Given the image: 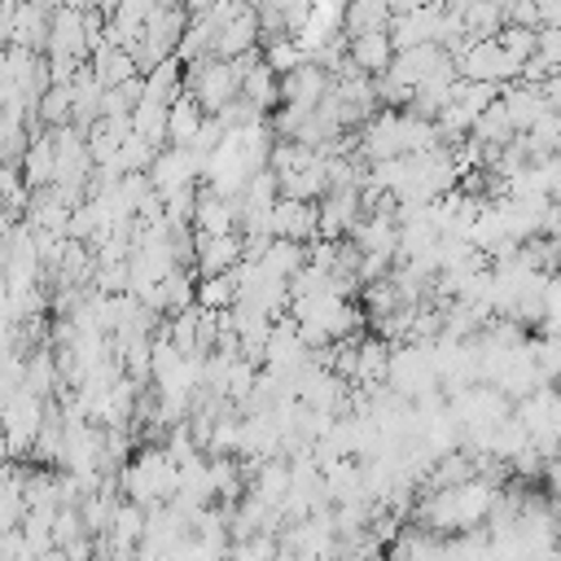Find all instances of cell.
I'll use <instances>...</instances> for the list:
<instances>
[{"label": "cell", "instance_id": "1", "mask_svg": "<svg viewBox=\"0 0 561 561\" xmlns=\"http://www.w3.org/2000/svg\"><path fill=\"white\" fill-rule=\"evenodd\" d=\"M456 70H460V79L495 83V88H504V83H513V79L522 75V66H517L495 39H473V44L456 57Z\"/></svg>", "mask_w": 561, "mask_h": 561}, {"label": "cell", "instance_id": "2", "mask_svg": "<svg viewBox=\"0 0 561 561\" xmlns=\"http://www.w3.org/2000/svg\"><path fill=\"white\" fill-rule=\"evenodd\" d=\"M333 88V75L320 66V61H302L298 70L280 75V105L298 110V114H311Z\"/></svg>", "mask_w": 561, "mask_h": 561}, {"label": "cell", "instance_id": "3", "mask_svg": "<svg viewBox=\"0 0 561 561\" xmlns=\"http://www.w3.org/2000/svg\"><path fill=\"white\" fill-rule=\"evenodd\" d=\"M202 167H206V158H197L193 149L167 145V149H158V158H153V167H149V180H153V188H158L162 197H171V193L188 188V184L202 175Z\"/></svg>", "mask_w": 561, "mask_h": 561}, {"label": "cell", "instance_id": "4", "mask_svg": "<svg viewBox=\"0 0 561 561\" xmlns=\"http://www.w3.org/2000/svg\"><path fill=\"white\" fill-rule=\"evenodd\" d=\"M241 263H245V241H241V232H224V237L197 232V250H193L197 276H224V272H237Z\"/></svg>", "mask_w": 561, "mask_h": 561}, {"label": "cell", "instance_id": "5", "mask_svg": "<svg viewBox=\"0 0 561 561\" xmlns=\"http://www.w3.org/2000/svg\"><path fill=\"white\" fill-rule=\"evenodd\" d=\"M267 232L280 237V241H316L320 232V210L316 202H294V197H280L272 206V219H267Z\"/></svg>", "mask_w": 561, "mask_h": 561}, {"label": "cell", "instance_id": "6", "mask_svg": "<svg viewBox=\"0 0 561 561\" xmlns=\"http://www.w3.org/2000/svg\"><path fill=\"white\" fill-rule=\"evenodd\" d=\"M346 61H351L359 75H368V79L386 75V70H390V61H394V44H390V31H364V35H351Z\"/></svg>", "mask_w": 561, "mask_h": 561}, {"label": "cell", "instance_id": "7", "mask_svg": "<svg viewBox=\"0 0 561 561\" xmlns=\"http://www.w3.org/2000/svg\"><path fill=\"white\" fill-rule=\"evenodd\" d=\"M53 180H57V140L48 127H39V136L26 145V158H22V184L53 188Z\"/></svg>", "mask_w": 561, "mask_h": 561}, {"label": "cell", "instance_id": "8", "mask_svg": "<svg viewBox=\"0 0 561 561\" xmlns=\"http://www.w3.org/2000/svg\"><path fill=\"white\" fill-rule=\"evenodd\" d=\"M88 66H92V75H96V83H101V88H123L127 79H136V75H140L136 57H131L127 48H114V44H101V48L88 57Z\"/></svg>", "mask_w": 561, "mask_h": 561}, {"label": "cell", "instance_id": "9", "mask_svg": "<svg viewBox=\"0 0 561 561\" xmlns=\"http://www.w3.org/2000/svg\"><path fill=\"white\" fill-rule=\"evenodd\" d=\"M206 118H210V114L197 105V96H188V92H184V96H175V101H171V110H167V140L188 149V145L197 140V131L206 127Z\"/></svg>", "mask_w": 561, "mask_h": 561}, {"label": "cell", "instance_id": "10", "mask_svg": "<svg viewBox=\"0 0 561 561\" xmlns=\"http://www.w3.org/2000/svg\"><path fill=\"white\" fill-rule=\"evenodd\" d=\"M241 101L254 105V110L267 118V110L280 105V75H276L267 61H254V66L245 70V79H241Z\"/></svg>", "mask_w": 561, "mask_h": 561}, {"label": "cell", "instance_id": "11", "mask_svg": "<svg viewBox=\"0 0 561 561\" xmlns=\"http://www.w3.org/2000/svg\"><path fill=\"white\" fill-rule=\"evenodd\" d=\"M193 228L206 232V237H224V232H237V206L219 193H197V210H193Z\"/></svg>", "mask_w": 561, "mask_h": 561}, {"label": "cell", "instance_id": "12", "mask_svg": "<svg viewBox=\"0 0 561 561\" xmlns=\"http://www.w3.org/2000/svg\"><path fill=\"white\" fill-rule=\"evenodd\" d=\"M145 96H149V101H162V105H171L175 96H184V61H180V57L158 61V66L145 75Z\"/></svg>", "mask_w": 561, "mask_h": 561}, {"label": "cell", "instance_id": "13", "mask_svg": "<svg viewBox=\"0 0 561 561\" xmlns=\"http://www.w3.org/2000/svg\"><path fill=\"white\" fill-rule=\"evenodd\" d=\"M241 302V289H237V276L224 272V276H197V307L206 311H232Z\"/></svg>", "mask_w": 561, "mask_h": 561}, {"label": "cell", "instance_id": "14", "mask_svg": "<svg viewBox=\"0 0 561 561\" xmlns=\"http://www.w3.org/2000/svg\"><path fill=\"white\" fill-rule=\"evenodd\" d=\"M263 48V61L276 70V75H289V70H298L302 61H311L302 48H298V39L294 35H280V39H267V44H259Z\"/></svg>", "mask_w": 561, "mask_h": 561}, {"label": "cell", "instance_id": "15", "mask_svg": "<svg viewBox=\"0 0 561 561\" xmlns=\"http://www.w3.org/2000/svg\"><path fill=\"white\" fill-rule=\"evenodd\" d=\"M495 44L517 61V66H526L530 57H535V44H539V31H530V26H517V22H504V31L495 35Z\"/></svg>", "mask_w": 561, "mask_h": 561}, {"label": "cell", "instance_id": "16", "mask_svg": "<svg viewBox=\"0 0 561 561\" xmlns=\"http://www.w3.org/2000/svg\"><path fill=\"white\" fill-rule=\"evenodd\" d=\"M535 57L557 75L561 70V26H539V44H535Z\"/></svg>", "mask_w": 561, "mask_h": 561}]
</instances>
